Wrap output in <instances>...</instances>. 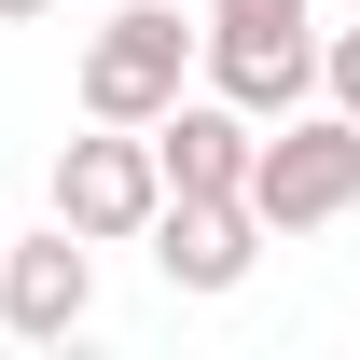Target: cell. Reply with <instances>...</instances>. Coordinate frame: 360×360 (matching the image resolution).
Segmentation results:
<instances>
[{
  "label": "cell",
  "instance_id": "6da1fadb",
  "mask_svg": "<svg viewBox=\"0 0 360 360\" xmlns=\"http://www.w3.org/2000/svg\"><path fill=\"white\" fill-rule=\"evenodd\" d=\"M194 70H208V97H236L250 125H277V111L319 97V14L305 0H208V14H194Z\"/></svg>",
  "mask_w": 360,
  "mask_h": 360
},
{
  "label": "cell",
  "instance_id": "7a4b0ae2",
  "mask_svg": "<svg viewBox=\"0 0 360 360\" xmlns=\"http://www.w3.org/2000/svg\"><path fill=\"white\" fill-rule=\"evenodd\" d=\"M250 222L264 236H319V222H347L360 208V125L333 111V97H305V111H277L264 139H250Z\"/></svg>",
  "mask_w": 360,
  "mask_h": 360
},
{
  "label": "cell",
  "instance_id": "3957f363",
  "mask_svg": "<svg viewBox=\"0 0 360 360\" xmlns=\"http://www.w3.org/2000/svg\"><path fill=\"white\" fill-rule=\"evenodd\" d=\"M180 84H194V14L180 0H125V14H97L70 97H84V125H153Z\"/></svg>",
  "mask_w": 360,
  "mask_h": 360
},
{
  "label": "cell",
  "instance_id": "277c9868",
  "mask_svg": "<svg viewBox=\"0 0 360 360\" xmlns=\"http://www.w3.org/2000/svg\"><path fill=\"white\" fill-rule=\"evenodd\" d=\"M153 208H167V180H153V139H139V125H97V139L56 153V222H70V236L125 250Z\"/></svg>",
  "mask_w": 360,
  "mask_h": 360
},
{
  "label": "cell",
  "instance_id": "5b68a950",
  "mask_svg": "<svg viewBox=\"0 0 360 360\" xmlns=\"http://www.w3.org/2000/svg\"><path fill=\"white\" fill-rule=\"evenodd\" d=\"M139 236H153V277H167V291H250V264H264L250 194H167Z\"/></svg>",
  "mask_w": 360,
  "mask_h": 360
},
{
  "label": "cell",
  "instance_id": "8992f818",
  "mask_svg": "<svg viewBox=\"0 0 360 360\" xmlns=\"http://www.w3.org/2000/svg\"><path fill=\"white\" fill-rule=\"evenodd\" d=\"M0 319H14L28 347L84 333V319H97V236H70V222H42V236H0Z\"/></svg>",
  "mask_w": 360,
  "mask_h": 360
},
{
  "label": "cell",
  "instance_id": "52a82bcc",
  "mask_svg": "<svg viewBox=\"0 0 360 360\" xmlns=\"http://www.w3.org/2000/svg\"><path fill=\"white\" fill-rule=\"evenodd\" d=\"M139 139H153V180H167V194H236V180H250V139H264V125H250L236 97H194V84H180L167 111L139 125Z\"/></svg>",
  "mask_w": 360,
  "mask_h": 360
},
{
  "label": "cell",
  "instance_id": "ba28073f",
  "mask_svg": "<svg viewBox=\"0 0 360 360\" xmlns=\"http://www.w3.org/2000/svg\"><path fill=\"white\" fill-rule=\"evenodd\" d=\"M319 97L360 125V28H333V42H319Z\"/></svg>",
  "mask_w": 360,
  "mask_h": 360
},
{
  "label": "cell",
  "instance_id": "9c48e42d",
  "mask_svg": "<svg viewBox=\"0 0 360 360\" xmlns=\"http://www.w3.org/2000/svg\"><path fill=\"white\" fill-rule=\"evenodd\" d=\"M28 14H56V0H0V28H28Z\"/></svg>",
  "mask_w": 360,
  "mask_h": 360
}]
</instances>
